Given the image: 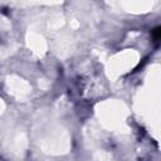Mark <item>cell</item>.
I'll return each mask as SVG.
<instances>
[{"instance_id":"obj_1","label":"cell","mask_w":161,"mask_h":161,"mask_svg":"<svg viewBox=\"0 0 161 161\" xmlns=\"http://www.w3.org/2000/svg\"><path fill=\"white\" fill-rule=\"evenodd\" d=\"M152 38H153L155 42H157V40L160 39V28H158V26L153 29V31H152Z\"/></svg>"}]
</instances>
